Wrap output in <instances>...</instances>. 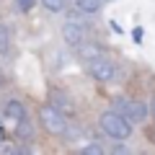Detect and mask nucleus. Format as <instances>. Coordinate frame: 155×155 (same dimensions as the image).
<instances>
[{
  "label": "nucleus",
  "mask_w": 155,
  "mask_h": 155,
  "mask_svg": "<svg viewBox=\"0 0 155 155\" xmlns=\"http://www.w3.org/2000/svg\"><path fill=\"white\" fill-rule=\"evenodd\" d=\"M0 140H3V129H0Z\"/></svg>",
  "instance_id": "obj_18"
},
{
  "label": "nucleus",
  "mask_w": 155,
  "mask_h": 155,
  "mask_svg": "<svg viewBox=\"0 0 155 155\" xmlns=\"http://www.w3.org/2000/svg\"><path fill=\"white\" fill-rule=\"evenodd\" d=\"M111 109L119 111V114H124L129 122H134V124H142L145 119H147V114H150L147 104H142L140 98H127V96H116V98L111 101Z\"/></svg>",
  "instance_id": "obj_2"
},
{
  "label": "nucleus",
  "mask_w": 155,
  "mask_h": 155,
  "mask_svg": "<svg viewBox=\"0 0 155 155\" xmlns=\"http://www.w3.org/2000/svg\"><path fill=\"white\" fill-rule=\"evenodd\" d=\"M85 36H88V28L78 21V18L65 21V26H62V39H65V44H70L72 49H78V47L85 41Z\"/></svg>",
  "instance_id": "obj_5"
},
{
  "label": "nucleus",
  "mask_w": 155,
  "mask_h": 155,
  "mask_svg": "<svg viewBox=\"0 0 155 155\" xmlns=\"http://www.w3.org/2000/svg\"><path fill=\"white\" fill-rule=\"evenodd\" d=\"M16 5L21 13H31V8L36 5V0H16Z\"/></svg>",
  "instance_id": "obj_13"
},
{
  "label": "nucleus",
  "mask_w": 155,
  "mask_h": 155,
  "mask_svg": "<svg viewBox=\"0 0 155 155\" xmlns=\"http://www.w3.org/2000/svg\"><path fill=\"white\" fill-rule=\"evenodd\" d=\"M78 3V11L88 13V16H93V13L101 11V5H104V0H75Z\"/></svg>",
  "instance_id": "obj_9"
},
{
  "label": "nucleus",
  "mask_w": 155,
  "mask_h": 155,
  "mask_svg": "<svg viewBox=\"0 0 155 155\" xmlns=\"http://www.w3.org/2000/svg\"><path fill=\"white\" fill-rule=\"evenodd\" d=\"M88 72L93 80H98V83H111V80H116V67L111 65L106 57H96V60L88 62Z\"/></svg>",
  "instance_id": "obj_4"
},
{
  "label": "nucleus",
  "mask_w": 155,
  "mask_h": 155,
  "mask_svg": "<svg viewBox=\"0 0 155 155\" xmlns=\"http://www.w3.org/2000/svg\"><path fill=\"white\" fill-rule=\"evenodd\" d=\"M83 153L85 155H101V153H104V147H101V145H85V147H83Z\"/></svg>",
  "instance_id": "obj_14"
},
{
  "label": "nucleus",
  "mask_w": 155,
  "mask_h": 155,
  "mask_svg": "<svg viewBox=\"0 0 155 155\" xmlns=\"http://www.w3.org/2000/svg\"><path fill=\"white\" fill-rule=\"evenodd\" d=\"M41 5H44L47 11H52V13H60L62 8H65V0H41Z\"/></svg>",
  "instance_id": "obj_12"
},
{
  "label": "nucleus",
  "mask_w": 155,
  "mask_h": 155,
  "mask_svg": "<svg viewBox=\"0 0 155 155\" xmlns=\"http://www.w3.org/2000/svg\"><path fill=\"white\" fill-rule=\"evenodd\" d=\"M132 39H134V44L142 41V26H134V28H132Z\"/></svg>",
  "instance_id": "obj_15"
},
{
  "label": "nucleus",
  "mask_w": 155,
  "mask_h": 155,
  "mask_svg": "<svg viewBox=\"0 0 155 155\" xmlns=\"http://www.w3.org/2000/svg\"><path fill=\"white\" fill-rule=\"evenodd\" d=\"M98 122H101V129H104L111 140H116V142H124V140L132 137V122H129L124 114L114 111V109L104 111Z\"/></svg>",
  "instance_id": "obj_1"
},
{
  "label": "nucleus",
  "mask_w": 155,
  "mask_h": 155,
  "mask_svg": "<svg viewBox=\"0 0 155 155\" xmlns=\"http://www.w3.org/2000/svg\"><path fill=\"white\" fill-rule=\"evenodd\" d=\"M150 114H153V119H155V96H153V101H150Z\"/></svg>",
  "instance_id": "obj_16"
},
{
  "label": "nucleus",
  "mask_w": 155,
  "mask_h": 155,
  "mask_svg": "<svg viewBox=\"0 0 155 155\" xmlns=\"http://www.w3.org/2000/svg\"><path fill=\"white\" fill-rule=\"evenodd\" d=\"M3 114L8 116V119H23L26 116V106L21 104V101H16V98H8L5 104H3Z\"/></svg>",
  "instance_id": "obj_6"
},
{
  "label": "nucleus",
  "mask_w": 155,
  "mask_h": 155,
  "mask_svg": "<svg viewBox=\"0 0 155 155\" xmlns=\"http://www.w3.org/2000/svg\"><path fill=\"white\" fill-rule=\"evenodd\" d=\"M78 57L91 62V60H96V57H101V49H98V47H93V44H85V41H83V44L78 47Z\"/></svg>",
  "instance_id": "obj_10"
},
{
  "label": "nucleus",
  "mask_w": 155,
  "mask_h": 155,
  "mask_svg": "<svg viewBox=\"0 0 155 155\" xmlns=\"http://www.w3.org/2000/svg\"><path fill=\"white\" fill-rule=\"evenodd\" d=\"M49 104H54L57 109H62V111H70V109H72L70 96H67L65 91H57V88H52V91H49Z\"/></svg>",
  "instance_id": "obj_8"
},
{
  "label": "nucleus",
  "mask_w": 155,
  "mask_h": 155,
  "mask_svg": "<svg viewBox=\"0 0 155 155\" xmlns=\"http://www.w3.org/2000/svg\"><path fill=\"white\" fill-rule=\"evenodd\" d=\"M16 137L21 142H34V124H31L28 116H23V119L16 122Z\"/></svg>",
  "instance_id": "obj_7"
},
{
  "label": "nucleus",
  "mask_w": 155,
  "mask_h": 155,
  "mask_svg": "<svg viewBox=\"0 0 155 155\" xmlns=\"http://www.w3.org/2000/svg\"><path fill=\"white\" fill-rule=\"evenodd\" d=\"M8 49H11V28L0 23V54H8Z\"/></svg>",
  "instance_id": "obj_11"
},
{
  "label": "nucleus",
  "mask_w": 155,
  "mask_h": 155,
  "mask_svg": "<svg viewBox=\"0 0 155 155\" xmlns=\"http://www.w3.org/2000/svg\"><path fill=\"white\" fill-rule=\"evenodd\" d=\"M39 122H41V127H44L49 134H54V137H62V134L67 132L65 111L57 109L54 104H44L41 109H39Z\"/></svg>",
  "instance_id": "obj_3"
},
{
  "label": "nucleus",
  "mask_w": 155,
  "mask_h": 155,
  "mask_svg": "<svg viewBox=\"0 0 155 155\" xmlns=\"http://www.w3.org/2000/svg\"><path fill=\"white\" fill-rule=\"evenodd\" d=\"M5 85V75H3V70H0V88Z\"/></svg>",
  "instance_id": "obj_17"
}]
</instances>
